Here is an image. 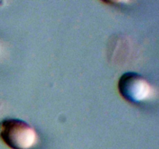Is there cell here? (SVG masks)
I'll return each instance as SVG.
<instances>
[{
    "mask_svg": "<svg viewBox=\"0 0 159 149\" xmlns=\"http://www.w3.org/2000/svg\"><path fill=\"white\" fill-rule=\"evenodd\" d=\"M0 138L12 149H30L37 142V135L26 121L7 118L0 120Z\"/></svg>",
    "mask_w": 159,
    "mask_h": 149,
    "instance_id": "cell-1",
    "label": "cell"
},
{
    "mask_svg": "<svg viewBox=\"0 0 159 149\" xmlns=\"http://www.w3.org/2000/svg\"><path fill=\"white\" fill-rule=\"evenodd\" d=\"M118 91L125 100L140 103L148 99L152 86L147 79L136 72H126L120 76L117 84Z\"/></svg>",
    "mask_w": 159,
    "mask_h": 149,
    "instance_id": "cell-2",
    "label": "cell"
}]
</instances>
